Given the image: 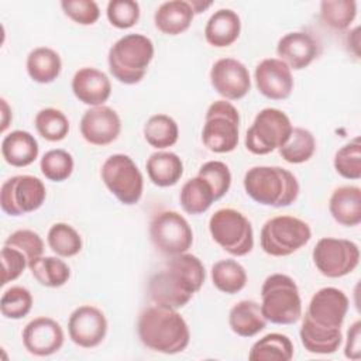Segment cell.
Wrapping results in <instances>:
<instances>
[{"mask_svg": "<svg viewBox=\"0 0 361 361\" xmlns=\"http://www.w3.org/2000/svg\"><path fill=\"white\" fill-rule=\"evenodd\" d=\"M204 279L203 262L196 255L183 252L169 257L164 268L149 278L148 293L155 305L180 309L202 289Z\"/></svg>", "mask_w": 361, "mask_h": 361, "instance_id": "1", "label": "cell"}, {"mask_svg": "<svg viewBox=\"0 0 361 361\" xmlns=\"http://www.w3.org/2000/svg\"><path fill=\"white\" fill-rule=\"evenodd\" d=\"M137 333L148 350L168 355L182 353L190 341L189 326L178 309L161 305L149 306L140 313Z\"/></svg>", "mask_w": 361, "mask_h": 361, "instance_id": "2", "label": "cell"}, {"mask_svg": "<svg viewBox=\"0 0 361 361\" xmlns=\"http://www.w3.org/2000/svg\"><path fill=\"white\" fill-rule=\"evenodd\" d=\"M243 185L254 202L271 207L290 206L300 192L296 176L282 166H252L245 172Z\"/></svg>", "mask_w": 361, "mask_h": 361, "instance_id": "3", "label": "cell"}, {"mask_svg": "<svg viewBox=\"0 0 361 361\" xmlns=\"http://www.w3.org/2000/svg\"><path fill=\"white\" fill-rule=\"evenodd\" d=\"M154 54V42L147 35L127 34L110 47L109 71L120 83L137 85L144 79Z\"/></svg>", "mask_w": 361, "mask_h": 361, "instance_id": "4", "label": "cell"}, {"mask_svg": "<svg viewBox=\"0 0 361 361\" xmlns=\"http://www.w3.org/2000/svg\"><path fill=\"white\" fill-rule=\"evenodd\" d=\"M261 312L274 324H293L302 317V299L296 282L286 274H272L261 286Z\"/></svg>", "mask_w": 361, "mask_h": 361, "instance_id": "5", "label": "cell"}, {"mask_svg": "<svg viewBox=\"0 0 361 361\" xmlns=\"http://www.w3.org/2000/svg\"><path fill=\"white\" fill-rule=\"evenodd\" d=\"M310 238L312 230L306 221L282 214L264 223L259 244L262 251L271 257H288L305 247Z\"/></svg>", "mask_w": 361, "mask_h": 361, "instance_id": "6", "label": "cell"}, {"mask_svg": "<svg viewBox=\"0 0 361 361\" xmlns=\"http://www.w3.org/2000/svg\"><path fill=\"white\" fill-rule=\"evenodd\" d=\"M240 135V113L228 100L213 102L204 116L202 130L203 145L216 154H227L237 148Z\"/></svg>", "mask_w": 361, "mask_h": 361, "instance_id": "7", "label": "cell"}, {"mask_svg": "<svg viewBox=\"0 0 361 361\" xmlns=\"http://www.w3.org/2000/svg\"><path fill=\"white\" fill-rule=\"evenodd\" d=\"M209 231L216 244L234 257H244L254 248L251 221L238 210L223 207L209 219Z\"/></svg>", "mask_w": 361, "mask_h": 361, "instance_id": "8", "label": "cell"}, {"mask_svg": "<svg viewBox=\"0 0 361 361\" xmlns=\"http://www.w3.org/2000/svg\"><path fill=\"white\" fill-rule=\"evenodd\" d=\"M292 128V121L285 111L265 107L257 113L245 133V148L254 155L271 154L288 141Z\"/></svg>", "mask_w": 361, "mask_h": 361, "instance_id": "9", "label": "cell"}, {"mask_svg": "<svg viewBox=\"0 0 361 361\" xmlns=\"http://www.w3.org/2000/svg\"><path fill=\"white\" fill-rule=\"evenodd\" d=\"M100 176L116 199L127 206L140 202L144 192V176L131 157L113 154L103 162Z\"/></svg>", "mask_w": 361, "mask_h": 361, "instance_id": "10", "label": "cell"}, {"mask_svg": "<svg viewBox=\"0 0 361 361\" xmlns=\"http://www.w3.org/2000/svg\"><path fill=\"white\" fill-rule=\"evenodd\" d=\"M149 240L159 252L173 257L189 251L193 244V231L180 213L162 210L149 223Z\"/></svg>", "mask_w": 361, "mask_h": 361, "instance_id": "11", "label": "cell"}, {"mask_svg": "<svg viewBox=\"0 0 361 361\" xmlns=\"http://www.w3.org/2000/svg\"><path fill=\"white\" fill-rule=\"evenodd\" d=\"M317 271L327 278H341L351 274L360 264L358 245L345 238L323 237L312 252Z\"/></svg>", "mask_w": 361, "mask_h": 361, "instance_id": "12", "label": "cell"}, {"mask_svg": "<svg viewBox=\"0 0 361 361\" xmlns=\"http://www.w3.org/2000/svg\"><path fill=\"white\" fill-rule=\"evenodd\" d=\"M47 197L44 182L32 175H16L0 188V207L8 216H23L38 210Z\"/></svg>", "mask_w": 361, "mask_h": 361, "instance_id": "13", "label": "cell"}, {"mask_svg": "<svg viewBox=\"0 0 361 361\" xmlns=\"http://www.w3.org/2000/svg\"><path fill=\"white\" fill-rule=\"evenodd\" d=\"M350 307L347 295L334 286L319 289L310 299L305 316L326 329H341Z\"/></svg>", "mask_w": 361, "mask_h": 361, "instance_id": "14", "label": "cell"}, {"mask_svg": "<svg viewBox=\"0 0 361 361\" xmlns=\"http://www.w3.org/2000/svg\"><path fill=\"white\" fill-rule=\"evenodd\" d=\"M107 319L104 313L92 305L76 307L68 320V334L72 343L82 348H94L107 334Z\"/></svg>", "mask_w": 361, "mask_h": 361, "instance_id": "15", "label": "cell"}, {"mask_svg": "<svg viewBox=\"0 0 361 361\" xmlns=\"http://www.w3.org/2000/svg\"><path fill=\"white\" fill-rule=\"evenodd\" d=\"M210 83L224 100H240L251 89L248 68L235 58L217 59L210 69Z\"/></svg>", "mask_w": 361, "mask_h": 361, "instance_id": "16", "label": "cell"}, {"mask_svg": "<svg viewBox=\"0 0 361 361\" xmlns=\"http://www.w3.org/2000/svg\"><path fill=\"white\" fill-rule=\"evenodd\" d=\"M79 130L86 142L97 147L109 145L121 133V118L114 109L106 104L94 106L83 113Z\"/></svg>", "mask_w": 361, "mask_h": 361, "instance_id": "17", "label": "cell"}, {"mask_svg": "<svg viewBox=\"0 0 361 361\" xmlns=\"http://www.w3.org/2000/svg\"><path fill=\"white\" fill-rule=\"evenodd\" d=\"M21 337L25 350L37 357H48L58 353L65 341L61 324L47 316H39L28 322Z\"/></svg>", "mask_w": 361, "mask_h": 361, "instance_id": "18", "label": "cell"}, {"mask_svg": "<svg viewBox=\"0 0 361 361\" xmlns=\"http://www.w3.org/2000/svg\"><path fill=\"white\" fill-rule=\"evenodd\" d=\"M258 92L271 100H285L292 94L293 76L290 68L278 58L262 59L254 71Z\"/></svg>", "mask_w": 361, "mask_h": 361, "instance_id": "19", "label": "cell"}, {"mask_svg": "<svg viewBox=\"0 0 361 361\" xmlns=\"http://www.w3.org/2000/svg\"><path fill=\"white\" fill-rule=\"evenodd\" d=\"M319 41L307 31H292L285 34L276 44L278 59L283 61L290 71L307 68L320 55Z\"/></svg>", "mask_w": 361, "mask_h": 361, "instance_id": "20", "label": "cell"}, {"mask_svg": "<svg viewBox=\"0 0 361 361\" xmlns=\"http://www.w3.org/2000/svg\"><path fill=\"white\" fill-rule=\"evenodd\" d=\"M75 97L90 107L104 104L111 94V82L100 69L85 66L75 72L71 83Z\"/></svg>", "mask_w": 361, "mask_h": 361, "instance_id": "21", "label": "cell"}, {"mask_svg": "<svg viewBox=\"0 0 361 361\" xmlns=\"http://www.w3.org/2000/svg\"><path fill=\"white\" fill-rule=\"evenodd\" d=\"M241 32L240 16L231 8H220L214 11L206 25L204 38L214 48H226L233 45Z\"/></svg>", "mask_w": 361, "mask_h": 361, "instance_id": "22", "label": "cell"}, {"mask_svg": "<svg viewBox=\"0 0 361 361\" xmlns=\"http://www.w3.org/2000/svg\"><path fill=\"white\" fill-rule=\"evenodd\" d=\"M329 212L341 226H358L361 223V189L354 185L334 189L329 200Z\"/></svg>", "mask_w": 361, "mask_h": 361, "instance_id": "23", "label": "cell"}, {"mask_svg": "<svg viewBox=\"0 0 361 361\" xmlns=\"http://www.w3.org/2000/svg\"><path fill=\"white\" fill-rule=\"evenodd\" d=\"M39 154L35 137L24 130H14L4 135L1 141V157L14 168L31 165Z\"/></svg>", "mask_w": 361, "mask_h": 361, "instance_id": "24", "label": "cell"}, {"mask_svg": "<svg viewBox=\"0 0 361 361\" xmlns=\"http://www.w3.org/2000/svg\"><path fill=\"white\" fill-rule=\"evenodd\" d=\"M195 13L186 0H171L162 3L154 14L155 27L165 35H179L185 32L192 21Z\"/></svg>", "mask_w": 361, "mask_h": 361, "instance_id": "25", "label": "cell"}, {"mask_svg": "<svg viewBox=\"0 0 361 361\" xmlns=\"http://www.w3.org/2000/svg\"><path fill=\"white\" fill-rule=\"evenodd\" d=\"M267 323L261 306L255 300H240L228 312V326L240 337L257 336L267 327Z\"/></svg>", "mask_w": 361, "mask_h": 361, "instance_id": "26", "label": "cell"}, {"mask_svg": "<svg viewBox=\"0 0 361 361\" xmlns=\"http://www.w3.org/2000/svg\"><path fill=\"white\" fill-rule=\"evenodd\" d=\"M149 180L159 188H169L179 182L183 175V162L172 151H157L145 162Z\"/></svg>", "mask_w": 361, "mask_h": 361, "instance_id": "27", "label": "cell"}, {"mask_svg": "<svg viewBox=\"0 0 361 361\" xmlns=\"http://www.w3.org/2000/svg\"><path fill=\"white\" fill-rule=\"evenodd\" d=\"M302 345L312 354H333L343 343L341 329H326L314 324L306 316L299 330Z\"/></svg>", "mask_w": 361, "mask_h": 361, "instance_id": "28", "label": "cell"}, {"mask_svg": "<svg viewBox=\"0 0 361 361\" xmlns=\"http://www.w3.org/2000/svg\"><path fill=\"white\" fill-rule=\"evenodd\" d=\"M25 68L31 80L47 85L56 80L61 75L62 59L55 49L49 47H37L28 54Z\"/></svg>", "mask_w": 361, "mask_h": 361, "instance_id": "29", "label": "cell"}, {"mask_svg": "<svg viewBox=\"0 0 361 361\" xmlns=\"http://www.w3.org/2000/svg\"><path fill=\"white\" fill-rule=\"evenodd\" d=\"M179 202L183 212L196 216L207 212L213 202H216V197L212 185L203 176L196 175L182 185Z\"/></svg>", "mask_w": 361, "mask_h": 361, "instance_id": "30", "label": "cell"}, {"mask_svg": "<svg viewBox=\"0 0 361 361\" xmlns=\"http://www.w3.org/2000/svg\"><path fill=\"white\" fill-rule=\"evenodd\" d=\"M295 353L292 340L281 333H269L257 340L248 353L250 361H289Z\"/></svg>", "mask_w": 361, "mask_h": 361, "instance_id": "31", "label": "cell"}, {"mask_svg": "<svg viewBox=\"0 0 361 361\" xmlns=\"http://www.w3.org/2000/svg\"><path fill=\"white\" fill-rule=\"evenodd\" d=\"M34 279L47 288H61L71 278L69 265L58 257H38L28 264Z\"/></svg>", "mask_w": 361, "mask_h": 361, "instance_id": "32", "label": "cell"}, {"mask_svg": "<svg viewBox=\"0 0 361 361\" xmlns=\"http://www.w3.org/2000/svg\"><path fill=\"white\" fill-rule=\"evenodd\" d=\"M142 134L145 141L155 149H165L178 142V123L168 114H154L144 124Z\"/></svg>", "mask_w": 361, "mask_h": 361, "instance_id": "33", "label": "cell"}, {"mask_svg": "<svg viewBox=\"0 0 361 361\" xmlns=\"http://www.w3.org/2000/svg\"><path fill=\"white\" fill-rule=\"evenodd\" d=\"M213 285L223 293L234 295L247 285L245 268L235 259H220L210 271Z\"/></svg>", "mask_w": 361, "mask_h": 361, "instance_id": "34", "label": "cell"}, {"mask_svg": "<svg viewBox=\"0 0 361 361\" xmlns=\"http://www.w3.org/2000/svg\"><path fill=\"white\" fill-rule=\"evenodd\" d=\"M278 151L288 164L307 162L316 152L314 135L303 127H293L288 141Z\"/></svg>", "mask_w": 361, "mask_h": 361, "instance_id": "35", "label": "cell"}, {"mask_svg": "<svg viewBox=\"0 0 361 361\" xmlns=\"http://www.w3.org/2000/svg\"><path fill=\"white\" fill-rule=\"evenodd\" d=\"M47 241L49 248L63 258L75 257L82 250V237L80 234L68 223H55L49 227L47 234Z\"/></svg>", "mask_w": 361, "mask_h": 361, "instance_id": "36", "label": "cell"}, {"mask_svg": "<svg viewBox=\"0 0 361 361\" xmlns=\"http://www.w3.org/2000/svg\"><path fill=\"white\" fill-rule=\"evenodd\" d=\"M357 17V1L324 0L320 3V20L336 31L347 30Z\"/></svg>", "mask_w": 361, "mask_h": 361, "instance_id": "37", "label": "cell"}, {"mask_svg": "<svg viewBox=\"0 0 361 361\" xmlns=\"http://www.w3.org/2000/svg\"><path fill=\"white\" fill-rule=\"evenodd\" d=\"M34 126L37 133L47 141L58 142L66 138L69 133V120L58 109L45 107L35 114Z\"/></svg>", "mask_w": 361, "mask_h": 361, "instance_id": "38", "label": "cell"}, {"mask_svg": "<svg viewBox=\"0 0 361 361\" xmlns=\"http://www.w3.org/2000/svg\"><path fill=\"white\" fill-rule=\"evenodd\" d=\"M73 166V157L62 148L47 151L39 161V169L42 175L52 182L66 180L72 175Z\"/></svg>", "mask_w": 361, "mask_h": 361, "instance_id": "39", "label": "cell"}, {"mask_svg": "<svg viewBox=\"0 0 361 361\" xmlns=\"http://www.w3.org/2000/svg\"><path fill=\"white\" fill-rule=\"evenodd\" d=\"M32 295L31 292L20 285L11 286L4 290L0 298V312L6 319L20 320L25 317L32 309Z\"/></svg>", "mask_w": 361, "mask_h": 361, "instance_id": "40", "label": "cell"}, {"mask_svg": "<svg viewBox=\"0 0 361 361\" xmlns=\"http://www.w3.org/2000/svg\"><path fill=\"white\" fill-rule=\"evenodd\" d=\"M333 165L336 172L351 180H357L361 178V140L355 137L340 149H337Z\"/></svg>", "mask_w": 361, "mask_h": 361, "instance_id": "41", "label": "cell"}, {"mask_svg": "<svg viewBox=\"0 0 361 361\" xmlns=\"http://www.w3.org/2000/svg\"><path fill=\"white\" fill-rule=\"evenodd\" d=\"M140 4L134 0H111L107 3V20L118 30L134 27L140 20Z\"/></svg>", "mask_w": 361, "mask_h": 361, "instance_id": "42", "label": "cell"}, {"mask_svg": "<svg viewBox=\"0 0 361 361\" xmlns=\"http://www.w3.org/2000/svg\"><path fill=\"white\" fill-rule=\"evenodd\" d=\"M199 176H203L213 188L216 200H220L231 186V172L228 166L221 161H207L204 162L197 172Z\"/></svg>", "mask_w": 361, "mask_h": 361, "instance_id": "43", "label": "cell"}, {"mask_svg": "<svg viewBox=\"0 0 361 361\" xmlns=\"http://www.w3.org/2000/svg\"><path fill=\"white\" fill-rule=\"evenodd\" d=\"M4 245H8V247L23 251L25 254V257L28 258V262L41 257L44 252L42 238L39 237L38 233H35L34 230H28V228L16 230L14 233H11L6 238Z\"/></svg>", "mask_w": 361, "mask_h": 361, "instance_id": "44", "label": "cell"}, {"mask_svg": "<svg viewBox=\"0 0 361 361\" xmlns=\"http://www.w3.org/2000/svg\"><path fill=\"white\" fill-rule=\"evenodd\" d=\"M61 7L65 16L79 25H92L100 17L99 4L93 0H63Z\"/></svg>", "mask_w": 361, "mask_h": 361, "instance_id": "45", "label": "cell"}, {"mask_svg": "<svg viewBox=\"0 0 361 361\" xmlns=\"http://www.w3.org/2000/svg\"><path fill=\"white\" fill-rule=\"evenodd\" d=\"M0 258H1V271H3V276H1V285H7L8 282L16 281L25 268H28V258L25 257V254L17 248L8 247L3 244L1 252H0Z\"/></svg>", "mask_w": 361, "mask_h": 361, "instance_id": "46", "label": "cell"}, {"mask_svg": "<svg viewBox=\"0 0 361 361\" xmlns=\"http://www.w3.org/2000/svg\"><path fill=\"white\" fill-rule=\"evenodd\" d=\"M344 355L348 360H360L361 357V322H354L348 331H347V340L344 345Z\"/></svg>", "mask_w": 361, "mask_h": 361, "instance_id": "47", "label": "cell"}, {"mask_svg": "<svg viewBox=\"0 0 361 361\" xmlns=\"http://www.w3.org/2000/svg\"><path fill=\"white\" fill-rule=\"evenodd\" d=\"M13 116H11V109L7 104V100L4 97H1V133H4L11 121Z\"/></svg>", "mask_w": 361, "mask_h": 361, "instance_id": "48", "label": "cell"}, {"mask_svg": "<svg viewBox=\"0 0 361 361\" xmlns=\"http://www.w3.org/2000/svg\"><path fill=\"white\" fill-rule=\"evenodd\" d=\"M189 4H190V7H192L195 14H200L204 10H207L213 3L212 1H206L204 3V1H200V0H192V1H189Z\"/></svg>", "mask_w": 361, "mask_h": 361, "instance_id": "49", "label": "cell"}]
</instances>
